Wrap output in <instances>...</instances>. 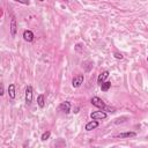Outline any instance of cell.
I'll return each instance as SVG.
<instances>
[{
    "label": "cell",
    "instance_id": "1",
    "mask_svg": "<svg viewBox=\"0 0 148 148\" xmlns=\"http://www.w3.org/2000/svg\"><path fill=\"white\" fill-rule=\"evenodd\" d=\"M90 118L94 120H100V119H105L107 118V113L104 111H95L90 113Z\"/></svg>",
    "mask_w": 148,
    "mask_h": 148
},
{
    "label": "cell",
    "instance_id": "2",
    "mask_svg": "<svg viewBox=\"0 0 148 148\" xmlns=\"http://www.w3.org/2000/svg\"><path fill=\"white\" fill-rule=\"evenodd\" d=\"M84 84V75H77L75 78L73 79V81H72V86L74 87V88H79L81 85Z\"/></svg>",
    "mask_w": 148,
    "mask_h": 148
},
{
    "label": "cell",
    "instance_id": "3",
    "mask_svg": "<svg viewBox=\"0 0 148 148\" xmlns=\"http://www.w3.org/2000/svg\"><path fill=\"white\" fill-rule=\"evenodd\" d=\"M92 103H93V105H95V107H97L100 109H105V104L100 97H96V96L93 97L92 98Z\"/></svg>",
    "mask_w": 148,
    "mask_h": 148
},
{
    "label": "cell",
    "instance_id": "4",
    "mask_svg": "<svg viewBox=\"0 0 148 148\" xmlns=\"http://www.w3.org/2000/svg\"><path fill=\"white\" fill-rule=\"evenodd\" d=\"M26 102L27 104H30L33 102V87L28 86L26 89Z\"/></svg>",
    "mask_w": 148,
    "mask_h": 148
},
{
    "label": "cell",
    "instance_id": "5",
    "mask_svg": "<svg viewBox=\"0 0 148 148\" xmlns=\"http://www.w3.org/2000/svg\"><path fill=\"white\" fill-rule=\"evenodd\" d=\"M59 110L65 112V113H68L69 110H71V103L69 102H62L60 105H59Z\"/></svg>",
    "mask_w": 148,
    "mask_h": 148
},
{
    "label": "cell",
    "instance_id": "6",
    "mask_svg": "<svg viewBox=\"0 0 148 148\" xmlns=\"http://www.w3.org/2000/svg\"><path fill=\"white\" fill-rule=\"evenodd\" d=\"M16 29H18L16 20H15V18L13 16V18H12V20H11V34H12V36H13V37L16 35Z\"/></svg>",
    "mask_w": 148,
    "mask_h": 148
},
{
    "label": "cell",
    "instance_id": "7",
    "mask_svg": "<svg viewBox=\"0 0 148 148\" xmlns=\"http://www.w3.org/2000/svg\"><path fill=\"white\" fill-rule=\"evenodd\" d=\"M23 38H24L27 42H33V39H34V34H33V31L26 30V31L23 33Z\"/></svg>",
    "mask_w": 148,
    "mask_h": 148
},
{
    "label": "cell",
    "instance_id": "8",
    "mask_svg": "<svg viewBox=\"0 0 148 148\" xmlns=\"http://www.w3.org/2000/svg\"><path fill=\"white\" fill-rule=\"evenodd\" d=\"M108 77H109V72H108V71H104L103 73H101V74H100V77H98V84L102 85V84L107 80Z\"/></svg>",
    "mask_w": 148,
    "mask_h": 148
},
{
    "label": "cell",
    "instance_id": "9",
    "mask_svg": "<svg viewBox=\"0 0 148 148\" xmlns=\"http://www.w3.org/2000/svg\"><path fill=\"white\" fill-rule=\"evenodd\" d=\"M97 126H98V123H97L96 120H93V122H89V123L86 125V130H87V131H92V130L96 128Z\"/></svg>",
    "mask_w": 148,
    "mask_h": 148
},
{
    "label": "cell",
    "instance_id": "10",
    "mask_svg": "<svg viewBox=\"0 0 148 148\" xmlns=\"http://www.w3.org/2000/svg\"><path fill=\"white\" fill-rule=\"evenodd\" d=\"M135 135H136L135 132H125V133H120L116 136L117 138H132V136H135Z\"/></svg>",
    "mask_w": 148,
    "mask_h": 148
},
{
    "label": "cell",
    "instance_id": "11",
    "mask_svg": "<svg viewBox=\"0 0 148 148\" xmlns=\"http://www.w3.org/2000/svg\"><path fill=\"white\" fill-rule=\"evenodd\" d=\"M8 95L11 98H15V86L14 85H10L8 87Z\"/></svg>",
    "mask_w": 148,
    "mask_h": 148
},
{
    "label": "cell",
    "instance_id": "12",
    "mask_svg": "<svg viewBox=\"0 0 148 148\" xmlns=\"http://www.w3.org/2000/svg\"><path fill=\"white\" fill-rule=\"evenodd\" d=\"M110 87H111V82H103L102 85H101V89L103 90V92H108L109 89H110Z\"/></svg>",
    "mask_w": 148,
    "mask_h": 148
},
{
    "label": "cell",
    "instance_id": "13",
    "mask_svg": "<svg viewBox=\"0 0 148 148\" xmlns=\"http://www.w3.org/2000/svg\"><path fill=\"white\" fill-rule=\"evenodd\" d=\"M37 103H38V105H39L41 108L44 107V104H45V102H44V95H39V96L37 97Z\"/></svg>",
    "mask_w": 148,
    "mask_h": 148
},
{
    "label": "cell",
    "instance_id": "14",
    "mask_svg": "<svg viewBox=\"0 0 148 148\" xmlns=\"http://www.w3.org/2000/svg\"><path fill=\"white\" fill-rule=\"evenodd\" d=\"M50 135H51V133L48 131V132H45V133H43V135H42V140L43 141H45V140H48L49 138H50Z\"/></svg>",
    "mask_w": 148,
    "mask_h": 148
},
{
    "label": "cell",
    "instance_id": "15",
    "mask_svg": "<svg viewBox=\"0 0 148 148\" xmlns=\"http://www.w3.org/2000/svg\"><path fill=\"white\" fill-rule=\"evenodd\" d=\"M18 3H21V4H24V5H28L29 4V0H15Z\"/></svg>",
    "mask_w": 148,
    "mask_h": 148
},
{
    "label": "cell",
    "instance_id": "16",
    "mask_svg": "<svg viewBox=\"0 0 148 148\" xmlns=\"http://www.w3.org/2000/svg\"><path fill=\"white\" fill-rule=\"evenodd\" d=\"M115 57H116L117 59H123V54H122V53H118V52L115 53Z\"/></svg>",
    "mask_w": 148,
    "mask_h": 148
},
{
    "label": "cell",
    "instance_id": "17",
    "mask_svg": "<svg viewBox=\"0 0 148 148\" xmlns=\"http://www.w3.org/2000/svg\"><path fill=\"white\" fill-rule=\"evenodd\" d=\"M39 1H44V0H39Z\"/></svg>",
    "mask_w": 148,
    "mask_h": 148
},
{
    "label": "cell",
    "instance_id": "18",
    "mask_svg": "<svg viewBox=\"0 0 148 148\" xmlns=\"http://www.w3.org/2000/svg\"><path fill=\"white\" fill-rule=\"evenodd\" d=\"M146 139H148V136H147V138H146Z\"/></svg>",
    "mask_w": 148,
    "mask_h": 148
},
{
    "label": "cell",
    "instance_id": "19",
    "mask_svg": "<svg viewBox=\"0 0 148 148\" xmlns=\"http://www.w3.org/2000/svg\"><path fill=\"white\" fill-rule=\"evenodd\" d=\"M147 60H148V58H147Z\"/></svg>",
    "mask_w": 148,
    "mask_h": 148
}]
</instances>
